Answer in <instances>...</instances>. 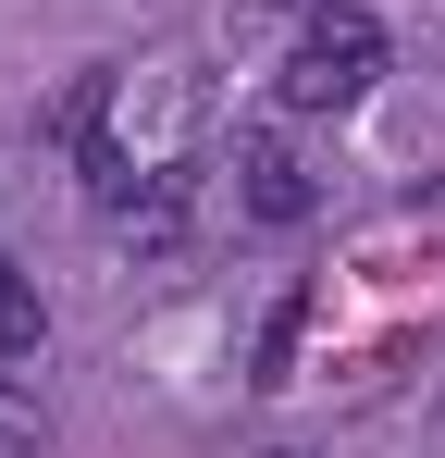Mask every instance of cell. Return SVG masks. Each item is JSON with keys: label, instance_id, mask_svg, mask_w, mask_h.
<instances>
[{"label": "cell", "instance_id": "277c9868", "mask_svg": "<svg viewBox=\"0 0 445 458\" xmlns=\"http://www.w3.org/2000/svg\"><path fill=\"white\" fill-rule=\"evenodd\" d=\"M112 224L137 235V248H173V235H186V186H173V174H161V186H137V199H124V211H112Z\"/></svg>", "mask_w": 445, "mask_h": 458}, {"label": "cell", "instance_id": "7a4b0ae2", "mask_svg": "<svg viewBox=\"0 0 445 458\" xmlns=\"http://www.w3.org/2000/svg\"><path fill=\"white\" fill-rule=\"evenodd\" d=\"M235 199H248V224H309V174H297L285 137H235Z\"/></svg>", "mask_w": 445, "mask_h": 458}, {"label": "cell", "instance_id": "6da1fadb", "mask_svg": "<svg viewBox=\"0 0 445 458\" xmlns=\"http://www.w3.org/2000/svg\"><path fill=\"white\" fill-rule=\"evenodd\" d=\"M371 75H383V25L359 0H334V13H309V38L285 63V112H347V99H371Z\"/></svg>", "mask_w": 445, "mask_h": 458}, {"label": "cell", "instance_id": "8992f818", "mask_svg": "<svg viewBox=\"0 0 445 458\" xmlns=\"http://www.w3.org/2000/svg\"><path fill=\"white\" fill-rule=\"evenodd\" d=\"M297 335H309V298H285L273 322H260V372L248 384H285V360H297Z\"/></svg>", "mask_w": 445, "mask_h": 458}, {"label": "cell", "instance_id": "52a82bcc", "mask_svg": "<svg viewBox=\"0 0 445 458\" xmlns=\"http://www.w3.org/2000/svg\"><path fill=\"white\" fill-rule=\"evenodd\" d=\"M248 458H309V446H248Z\"/></svg>", "mask_w": 445, "mask_h": 458}, {"label": "cell", "instance_id": "3957f363", "mask_svg": "<svg viewBox=\"0 0 445 458\" xmlns=\"http://www.w3.org/2000/svg\"><path fill=\"white\" fill-rule=\"evenodd\" d=\"M50 446V396L25 384V360H0V458H38Z\"/></svg>", "mask_w": 445, "mask_h": 458}, {"label": "cell", "instance_id": "5b68a950", "mask_svg": "<svg viewBox=\"0 0 445 458\" xmlns=\"http://www.w3.org/2000/svg\"><path fill=\"white\" fill-rule=\"evenodd\" d=\"M38 347H50V310H38V285L13 273V285H0V360H38Z\"/></svg>", "mask_w": 445, "mask_h": 458}, {"label": "cell", "instance_id": "ba28073f", "mask_svg": "<svg viewBox=\"0 0 445 458\" xmlns=\"http://www.w3.org/2000/svg\"><path fill=\"white\" fill-rule=\"evenodd\" d=\"M0 285H13V260H0Z\"/></svg>", "mask_w": 445, "mask_h": 458}]
</instances>
